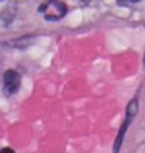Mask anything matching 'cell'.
Listing matches in <instances>:
<instances>
[{"label": "cell", "instance_id": "cell-4", "mask_svg": "<svg viewBox=\"0 0 145 153\" xmlns=\"http://www.w3.org/2000/svg\"><path fill=\"white\" fill-rule=\"evenodd\" d=\"M119 2H122V3H136V2H139V0H119Z\"/></svg>", "mask_w": 145, "mask_h": 153}, {"label": "cell", "instance_id": "cell-1", "mask_svg": "<svg viewBox=\"0 0 145 153\" xmlns=\"http://www.w3.org/2000/svg\"><path fill=\"white\" fill-rule=\"evenodd\" d=\"M45 20H59L67 14V6L61 0H44L38 10Z\"/></svg>", "mask_w": 145, "mask_h": 153}, {"label": "cell", "instance_id": "cell-6", "mask_svg": "<svg viewBox=\"0 0 145 153\" xmlns=\"http://www.w3.org/2000/svg\"><path fill=\"white\" fill-rule=\"evenodd\" d=\"M89 2H91V0H83V3H89Z\"/></svg>", "mask_w": 145, "mask_h": 153}, {"label": "cell", "instance_id": "cell-5", "mask_svg": "<svg viewBox=\"0 0 145 153\" xmlns=\"http://www.w3.org/2000/svg\"><path fill=\"white\" fill-rule=\"evenodd\" d=\"M0 152H2V153H11L13 150H11V149H2V150H0Z\"/></svg>", "mask_w": 145, "mask_h": 153}, {"label": "cell", "instance_id": "cell-7", "mask_svg": "<svg viewBox=\"0 0 145 153\" xmlns=\"http://www.w3.org/2000/svg\"><path fill=\"white\" fill-rule=\"evenodd\" d=\"M144 66H145V55H144Z\"/></svg>", "mask_w": 145, "mask_h": 153}, {"label": "cell", "instance_id": "cell-3", "mask_svg": "<svg viewBox=\"0 0 145 153\" xmlns=\"http://www.w3.org/2000/svg\"><path fill=\"white\" fill-rule=\"evenodd\" d=\"M20 88V75L10 69L6 71L5 75H3V94L6 97H11L13 94H16Z\"/></svg>", "mask_w": 145, "mask_h": 153}, {"label": "cell", "instance_id": "cell-2", "mask_svg": "<svg viewBox=\"0 0 145 153\" xmlns=\"http://www.w3.org/2000/svg\"><path fill=\"white\" fill-rule=\"evenodd\" d=\"M137 106H139V103H137V99H133V100L128 103V106H127V117H125V122H123L122 128H120V131H119V137L115 139L114 152L120 150V144H122V141H123L125 131H127V128H128V125L131 123V120H133V117H134L136 113H137Z\"/></svg>", "mask_w": 145, "mask_h": 153}]
</instances>
